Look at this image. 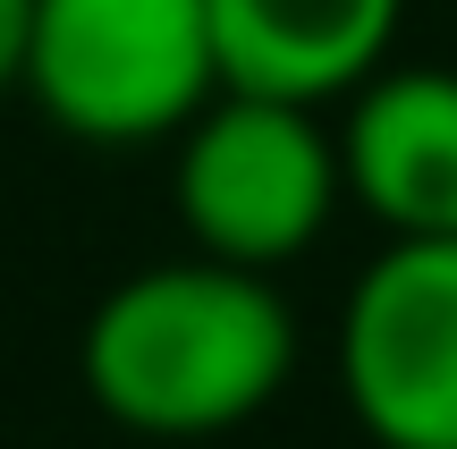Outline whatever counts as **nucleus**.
<instances>
[{
	"mask_svg": "<svg viewBox=\"0 0 457 449\" xmlns=\"http://www.w3.org/2000/svg\"><path fill=\"white\" fill-rule=\"evenodd\" d=\"M85 399L153 441H212L254 424L296 373V314L271 271L187 254L119 280L77 339Z\"/></svg>",
	"mask_w": 457,
	"mask_h": 449,
	"instance_id": "obj_1",
	"label": "nucleus"
},
{
	"mask_svg": "<svg viewBox=\"0 0 457 449\" xmlns=\"http://www.w3.org/2000/svg\"><path fill=\"white\" fill-rule=\"evenodd\" d=\"M17 85L77 145L179 136L220 94L212 9L204 0H34Z\"/></svg>",
	"mask_w": 457,
	"mask_h": 449,
	"instance_id": "obj_2",
	"label": "nucleus"
},
{
	"mask_svg": "<svg viewBox=\"0 0 457 449\" xmlns=\"http://www.w3.org/2000/svg\"><path fill=\"white\" fill-rule=\"evenodd\" d=\"M339 195V136H322L313 102L220 85L179 128V220L195 254L279 271L330 229Z\"/></svg>",
	"mask_w": 457,
	"mask_h": 449,
	"instance_id": "obj_3",
	"label": "nucleus"
},
{
	"mask_svg": "<svg viewBox=\"0 0 457 449\" xmlns=\"http://www.w3.org/2000/svg\"><path fill=\"white\" fill-rule=\"evenodd\" d=\"M339 390L381 449H457V237H390L356 271Z\"/></svg>",
	"mask_w": 457,
	"mask_h": 449,
	"instance_id": "obj_4",
	"label": "nucleus"
},
{
	"mask_svg": "<svg viewBox=\"0 0 457 449\" xmlns=\"http://www.w3.org/2000/svg\"><path fill=\"white\" fill-rule=\"evenodd\" d=\"M339 179L390 237H457V77L373 68L347 94Z\"/></svg>",
	"mask_w": 457,
	"mask_h": 449,
	"instance_id": "obj_5",
	"label": "nucleus"
},
{
	"mask_svg": "<svg viewBox=\"0 0 457 449\" xmlns=\"http://www.w3.org/2000/svg\"><path fill=\"white\" fill-rule=\"evenodd\" d=\"M204 9H212L220 85L322 111L330 94H356L390 60L407 0H204Z\"/></svg>",
	"mask_w": 457,
	"mask_h": 449,
	"instance_id": "obj_6",
	"label": "nucleus"
},
{
	"mask_svg": "<svg viewBox=\"0 0 457 449\" xmlns=\"http://www.w3.org/2000/svg\"><path fill=\"white\" fill-rule=\"evenodd\" d=\"M26 9L34 0H0V94H9L17 68H26Z\"/></svg>",
	"mask_w": 457,
	"mask_h": 449,
	"instance_id": "obj_7",
	"label": "nucleus"
}]
</instances>
